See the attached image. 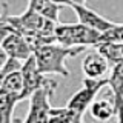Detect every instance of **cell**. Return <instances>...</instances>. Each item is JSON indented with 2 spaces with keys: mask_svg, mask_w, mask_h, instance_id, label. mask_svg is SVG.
<instances>
[{
  "mask_svg": "<svg viewBox=\"0 0 123 123\" xmlns=\"http://www.w3.org/2000/svg\"><path fill=\"white\" fill-rule=\"evenodd\" d=\"M86 51V48L77 46V48H68L62 45H46L38 51L32 54L37 63V69L40 74H59L63 77H69V69L66 68V59L77 57L79 54Z\"/></svg>",
  "mask_w": 123,
  "mask_h": 123,
  "instance_id": "6da1fadb",
  "label": "cell"
},
{
  "mask_svg": "<svg viewBox=\"0 0 123 123\" xmlns=\"http://www.w3.org/2000/svg\"><path fill=\"white\" fill-rule=\"evenodd\" d=\"M55 43L68 48H77V46H97L100 43L102 34L97 31L88 28L85 25H69V23H59L54 31Z\"/></svg>",
  "mask_w": 123,
  "mask_h": 123,
  "instance_id": "7a4b0ae2",
  "label": "cell"
},
{
  "mask_svg": "<svg viewBox=\"0 0 123 123\" xmlns=\"http://www.w3.org/2000/svg\"><path fill=\"white\" fill-rule=\"evenodd\" d=\"M8 23L14 31L20 34H54L57 26V23L42 17L31 8H26V11L20 15H9Z\"/></svg>",
  "mask_w": 123,
  "mask_h": 123,
  "instance_id": "3957f363",
  "label": "cell"
},
{
  "mask_svg": "<svg viewBox=\"0 0 123 123\" xmlns=\"http://www.w3.org/2000/svg\"><path fill=\"white\" fill-rule=\"evenodd\" d=\"M22 77H23V91L18 97V102L25 98H29L34 92H37L42 88H57V82L48 79L46 75L40 74V71L37 69V63L34 55H31L25 63L22 65Z\"/></svg>",
  "mask_w": 123,
  "mask_h": 123,
  "instance_id": "277c9868",
  "label": "cell"
},
{
  "mask_svg": "<svg viewBox=\"0 0 123 123\" xmlns=\"http://www.w3.org/2000/svg\"><path fill=\"white\" fill-rule=\"evenodd\" d=\"M82 83H83V88L79 89L72 95L66 106L69 111H72V112H75L79 115H83L85 111L92 105V102H94L95 95L98 94V91L108 85V79H98V80L83 79Z\"/></svg>",
  "mask_w": 123,
  "mask_h": 123,
  "instance_id": "5b68a950",
  "label": "cell"
},
{
  "mask_svg": "<svg viewBox=\"0 0 123 123\" xmlns=\"http://www.w3.org/2000/svg\"><path fill=\"white\" fill-rule=\"evenodd\" d=\"M55 88H42L29 97V112L25 123H49L51 120V105L49 97Z\"/></svg>",
  "mask_w": 123,
  "mask_h": 123,
  "instance_id": "8992f818",
  "label": "cell"
},
{
  "mask_svg": "<svg viewBox=\"0 0 123 123\" xmlns=\"http://www.w3.org/2000/svg\"><path fill=\"white\" fill-rule=\"evenodd\" d=\"M65 6H69L75 11L80 25H85V26L97 31L100 34H103V32H106V31H109V29L117 26V23L109 22L108 18L100 15L98 12H95L94 9H91L83 2H65Z\"/></svg>",
  "mask_w": 123,
  "mask_h": 123,
  "instance_id": "52a82bcc",
  "label": "cell"
},
{
  "mask_svg": "<svg viewBox=\"0 0 123 123\" xmlns=\"http://www.w3.org/2000/svg\"><path fill=\"white\" fill-rule=\"evenodd\" d=\"M0 46L3 48V51L6 52V55L9 59L23 62V63L32 55V51L29 49V46L26 43V40L23 38V36L14 29H11V32L5 37V40L2 42Z\"/></svg>",
  "mask_w": 123,
  "mask_h": 123,
  "instance_id": "ba28073f",
  "label": "cell"
},
{
  "mask_svg": "<svg viewBox=\"0 0 123 123\" xmlns=\"http://www.w3.org/2000/svg\"><path fill=\"white\" fill-rule=\"evenodd\" d=\"M82 69L85 72V79H106L105 75L109 71V63L98 51H91L83 59Z\"/></svg>",
  "mask_w": 123,
  "mask_h": 123,
  "instance_id": "9c48e42d",
  "label": "cell"
},
{
  "mask_svg": "<svg viewBox=\"0 0 123 123\" xmlns=\"http://www.w3.org/2000/svg\"><path fill=\"white\" fill-rule=\"evenodd\" d=\"M28 8L34 11V12L40 14L42 17L48 18L54 23L59 25V14L60 9L65 8V2H49V0H29Z\"/></svg>",
  "mask_w": 123,
  "mask_h": 123,
  "instance_id": "30bf717a",
  "label": "cell"
},
{
  "mask_svg": "<svg viewBox=\"0 0 123 123\" xmlns=\"http://www.w3.org/2000/svg\"><path fill=\"white\" fill-rule=\"evenodd\" d=\"M94 48L112 66L123 63V43H98Z\"/></svg>",
  "mask_w": 123,
  "mask_h": 123,
  "instance_id": "8fae6325",
  "label": "cell"
},
{
  "mask_svg": "<svg viewBox=\"0 0 123 123\" xmlns=\"http://www.w3.org/2000/svg\"><path fill=\"white\" fill-rule=\"evenodd\" d=\"M89 111H91V115L98 122H106L115 115L114 102L112 100H106V98L94 100L92 105L89 106Z\"/></svg>",
  "mask_w": 123,
  "mask_h": 123,
  "instance_id": "7c38bea8",
  "label": "cell"
},
{
  "mask_svg": "<svg viewBox=\"0 0 123 123\" xmlns=\"http://www.w3.org/2000/svg\"><path fill=\"white\" fill-rule=\"evenodd\" d=\"M2 92H6V94H11V95H15V97H20L22 91H23V77H22V72L20 71H14V72H9L6 75V79L3 80V85H2Z\"/></svg>",
  "mask_w": 123,
  "mask_h": 123,
  "instance_id": "4fadbf2b",
  "label": "cell"
},
{
  "mask_svg": "<svg viewBox=\"0 0 123 123\" xmlns=\"http://www.w3.org/2000/svg\"><path fill=\"white\" fill-rule=\"evenodd\" d=\"M111 91H112V98H123V63L115 65L112 68V74L108 79Z\"/></svg>",
  "mask_w": 123,
  "mask_h": 123,
  "instance_id": "5bb4252c",
  "label": "cell"
},
{
  "mask_svg": "<svg viewBox=\"0 0 123 123\" xmlns=\"http://www.w3.org/2000/svg\"><path fill=\"white\" fill-rule=\"evenodd\" d=\"M17 103L18 98L15 95L0 91V114H2L5 123H12V112H14V106Z\"/></svg>",
  "mask_w": 123,
  "mask_h": 123,
  "instance_id": "9a60e30c",
  "label": "cell"
},
{
  "mask_svg": "<svg viewBox=\"0 0 123 123\" xmlns=\"http://www.w3.org/2000/svg\"><path fill=\"white\" fill-rule=\"evenodd\" d=\"M8 17H9V11H8V3L5 2L2 3V11H0V45L12 29L8 23Z\"/></svg>",
  "mask_w": 123,
  "mask_h": 123,
  "instance_id": "2e32d148",
  "label": "cell"
},
{
  "mask_svg": "<svg viewBox=\"0 0 123 123\" xmlns=\"http://www.w3.org/2000/svg\"><path fill=\"white\" fill-rule=\"evenodd\" d=\"M22 62L18 60H14V59H9L6 63V66L0 71V89H2V85H3V80L6 79V75L9 74V72H14V71H20L22 69Z\"/></svg>",
  "mask_w": 123,
  "mask_h": 123,
  "instance_id": "e0dca14e",
  "label": "cell"
},
{
  "mask_svg": "<svg viewBox=\"0 0 123 123\" xmlns=\"http://www.w3.org/2000/svg\"><path fill=\"white\" fill-rule=\"evenodd\" d=\"M112 102H114L115 115L118 117L117 123H123V98H112Z\"/></svg>",
  "mask_w": 123,
  "mask_h": 123,
  "instance_id": "ac0fdd59",
  "label": "cell"
},
{
  "mask_svg": "<svg viewBox=\"0 0 123 123\" xmlns=\"http://www.w3.org/2000/svg\"><path fill=\"white\" fill-rule=\"evenodd\" d=\"M8 60H9V57L6 55V52L3 51V48H2V46H0V71H2V69L6 66Z\"/></svg>",
  "mask_w": 123,
  "mask_h": 123,
  "instance_id": "d6986e66",
  "label": "cell"
},
{
  "mask_svg": "<svg viewBox=\"0 0 123 123\" xmlns=\"http://www.w3.org/2000/svg\"><path fill=\"white\" fill-rule=\"evenodd\" d=\"M0 123H5V122H3V117H2V114H0Z\"/></svg>",
  "mask_w": 123,
  "mask_h": 123,
  "instance_id": "ffe728a7",
  "label": "cell"
}]
</instances>
